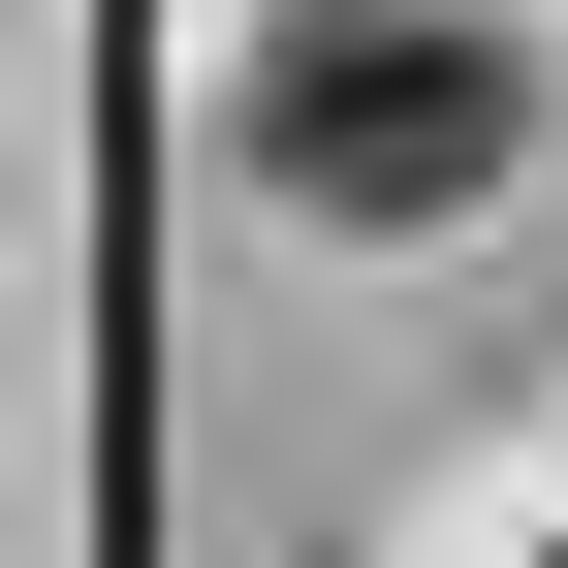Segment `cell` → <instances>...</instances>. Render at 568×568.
<instances>
[{
    "instance_id": "cell-1",
    "label": "cell",
    "mask_w": 568,
    "mask_h": 568,
    "mask_svg": "<svg viewBox=\"0 0 568 568\" xmlns=\"http://www.w3.org/2000/svg\"><path fill=\"white\" fill-rule=\"evenodd\" d=\"M253 159L316 190V222H474V190H506V63L474 32H284V95H253Z\"/></svg>"
}]
</instances>
